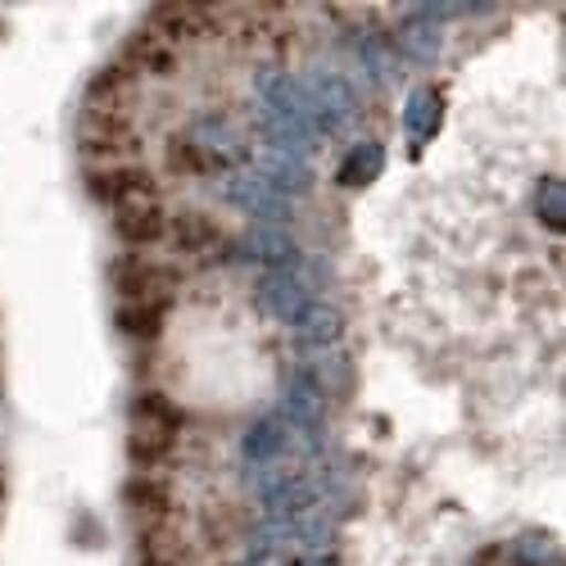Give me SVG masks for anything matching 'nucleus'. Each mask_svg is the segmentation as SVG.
Segmentation results:
<instances>
[{
  "mask_svg": "<svg viewBox=\"0 0 566 566\" xmlns=\"http://www.w3.org/2000/svg\"><path fill=\"white\" fill-rule=\"evenodd\" d=\"M440 36L444 28L431 23V19H421V14H408L395 32V55L399 64H417V69H431L440 60Z\"/></svg>",
  "mask_w": 566,
  "mask_h": 566,
  "instance_id": "nucleus-13",
  "label": "nucleus"
},
{
  "mask_svg": "<svg viewBox=\"0 0 566 566\" xmlns=\"http://www.w3.org/2000/svg\"><path fill=\"white\" fill-rule=\"evenodd\" d=\"M222 200H227L231 209H241L245 218H254V222H268V227H286V222L295 218V200H286V196H281L268 177H259L254 168L227 172Z\"/></svg>",
  "mask_w": 566,
  "mask_h": 566,
  "instance_id": "nucleus-2",
  "label": "nucleus"
},
{
  "mask_svg": "<svg viewBox=\"0 0 566 566\" xmlns=\"http://www.w3.org/2000/svg\"><path fill=\"white\" fill-rule=\"evenodd\" d=\"M123 64H127L132 73H164V69L172 64V51H168L164 36L136 32V36H127V45H123Z\"/></svg>",
  "mask_w": 566,
  "mask_h": 566,
  "instance_id": "nucleus-20",
  "label": "nucleus"
},
{
  "mask_svg": "<svg viewBox=\"0 0 566 566\" xmlns=\"http://www.w3.org/2000/svg\"><path fill=\"white\" fill-rule=\"evenodd\" d=\"M286 566H340V557H336V553H308V557L286 562Z\"/></svg>",
  "mask_w": 566,
  "mask_h": 566,
  "instance_id": "nucleus-30",
  "label": "nucleus"
},
{
  "mask_svg": "<svg viewBox=\"0 0 566 566\" xmlns=\"http://www.w3.org/2000/svg\"><path fill=\"white\" fill-rule=\"evenodd\" d=\"M200 23H205V14L196 6H159L155 10V32L164 41L168 36H191V32H200Z\"/></svg>",
  "mask_w": 566,
  "mask_h": 566,
  "instance_id": "nucleus-27",
  "label": "nucleus"
},
{
  "mask_svg": "<svg viewBox=\"0 0 566 566\" xmlns=\"http://www.w3.org/2000/svg\"><path fill=\"white\" fill-rule=\"evenodd\" d=\"M123 503H127L132 512H140V516H164V512H168V490H164V481L136 476V481L123 485Z\"/></svg>",
  "mask_w": 566,
  "mask_h": 566,
  "instance_id": "nucleus-23",
  "label": "nucleus"
},
{
  "mask_svg": "<svg viewBox=\"0 0 566 566\" xmlns=\"http://www.w3.org/2000/svg\"><path fill=\"white\" fill-rule=\"evenodd\" d=\"M132 427L177 436V427H181V408H177L168 395H140V399L132 403Z\"/></svg>",
  "mask_w": 566,
  "mask_h": 566,
  "instance_id": "nucleus-21",
  "label": "nucleus"
},
{
  "mask_svg": "<svg viewBox=\"0 0 566 566\" xmlns=\"http://www.w3.org/2000/svg\"><path fill=\"white\" fill-rule=\"evenodd\" d=\"M358 64H363V73H367L371 82H381V86H399V82H403V64H399L395 45H390L381 32H367V36L358 41Z\"/></svg>",
  "mask_w": 566,
  "mask_h": 566,
  "instance_id": "nucleus-18",
  "label": "nucleus"
},
{
  "mask_svg": "<svg viewBox=\"0 0 566 566\" xmlns=\"http://www.w3.org/2000/svg\"><path fill=\"white\" fill-rule=\"evenodd\" d=\"M132 69L118 60V64H109V69H101L96 77H91V86H86V96H91V105H101V101H123L127 91H132Z\"/></svg>",
  "mask_w": 566,
  "mask_h": 566,
  "instance_id": "nucleus-24",
  "label": "nucleus"
},
{
  "mask_svg": "<svg viewBox=\"0 0 566 566\" xmlns=\"http://www.w3.org/2000/svg\"><path fill=\"white\" fill-rule=\"evenodd\" d=\"M164 235H168L177 250H186V254H205V250H213L222 241L218 222L205 218V213H177V218H168V231Z\"/></svg>",
  "mask_w": 566,
  "mask_h": 566,
  "instance_id": "nucleus-19",
  "label": "nucleus"
},
{
  "mask_svg": "<svg viewBox=\"0 0 566 566\" xmlns=\"http://www.w3.org/2000/svg\"><path fill=\"white\" fill-rule=\"evenodd\" d=\"M381 172H386V146H381V140H358V146L336 168V186L358 191V186H371Z\"/></svg>",
  "mask_w": 566,
  "mask_h": 566,
  "instance_id": "nucleus-17",
  "label": "nucleus"
},
{
  "mask_svg": "<svg viewBox=\"0 0 566 566\" xmlns=\"http://www.w3.org/2000/svg\"><path fill=\"white\" fill-rule=\"evenodd\" d=\"M114 231H118L123 245H155L168 231V213L155 200H127V205H118Z\"/></svg>",
  "mask_w": 566,
  "mask_h": 566,
  "instance_id": "nucleus-12",
  "label": "nucleus"
},
{
  "mask_svg": "<svg viewBox=\"0 0 566 566\" xmlns=\"http://www.w3.org/2000/svg\"><path fill=\"white\" fill-rule=\"evenodd\" d=\"M150 186L155 172L140 168V164H109V168H91L86 172V191L105 200V205H127V200H150Z\"/></svg>",
  "mask_w": 566,
  "mask_h": 566,
  "instance_id": "nucleus-7",
  "label": "nucleus"
},
{
  "mask_svg": "<svg viewBox=\"0 0 566 566\" xmlns=\"http://www.w3.org/2000/svg\"><path fill=\"white\" fill-rule=\"evenodd\" d=\"M295 345L304 354H322V349H336L345 336V313L336 304H308L295 322Z\"/></svg>",
  "mask_w": 566,
  "mask_h": 566,
  "instance_id": "nucleus-11",
  "label": "nucleus"
},
{
  "mask_svg": "<svg viewBox=\"0 0 566 566\" xmlns=\"http://www.w3.org/2000/svg\"><path fill=\"white\" fill-rule=\"evenodd\" d=\"M77 140H82V150H91V155H123V164H127V155L140 150L132 123H127L123 114H114V109H91V114H82Z\"/></svg>",
  "mask_w": 566,
  "mask_h": 566,
  "instance_id": "nucleus-8",
  "label": "nucleus"
},
{
  "mask_svg": "<svg viewBox=\"0 0 566 566\" xmlns=\"http://www.w3.org/2000/svg\"><path fill=\"white\" fill-rule=\"evenodd\" d=\"M304 91H308V109H313V123L322 136H340L345 127L358 123V96L340 73H326V69L308 73Z\"/></svg>",
  "mask_w": 566,
  "mask_h": 566,
  "instance_id": "nucleus-3",
  "label": "nucleus"
},
{
  "mask_svg": "<svg viewBox=\"0 0 566 566\" xmlns=\"http://www.w3.org/2000/svg\"><path fill=\"white\" fill-rule=\"evenodd\" d=\"M114 286L127 304H155L164 308V300L172 295V272L146 263V259H118L114 263Z\"/></svg>",
  "mask_w": 566,
  "mask_h": 566,
  "instance_id": "nucleus-9",
  "label": "nucleus"
},
{
  "mask_svg": "<svg viewBox=\"0 0 566 566\" xmlns=\"http://www.w3.org/2000/svg\"><path fill=\"white\" fill-rule=\"evenodd\" d=\"M535 213H539V222L553 227V231L566 227V186H562V177H544V181H539V191H535Z\"/></svg>",
  "mask_w": 566,
  "mask_h": 566,
  "instance_id": "nucleus-25",
  "label": "nucleus"
},
{
  "mask_svg": "<svg viewBox=\"0 0 566 566\" xmlns=\"http://www.w3.org/2000/svg\"><path fill=\"white\" fill-rule=\"evenodd\" d=\"M191 146L213 164H241V168H250V159H254V146H250V136H245V127L241 123H231L227 114H205V118H196L191 123Z\"/></svg>",
  "mask_w": 566,
  "mask_h": 566,
  "instance_id": "nucleus-4",
  "label": "nucleus"
},
{
  "mask_svg": "<svg viewBox=\"0 0 566 566\" xmlns=\"http://www.w3.org/2000/svg\"><path fill=\"white\" fill-rule=\"evenodd\" d=\"M254 132L263 136L268 150H281V155H295V159H313L322 150V132L295 114H276V109H259L254 105Z\"/></svg>",
  "mask_w": 566,
  "mask_h": 566,
  "instance_id": "nucleus-6",
  "label": "nucleus"
},
{
  "mask_svg": "<svg viewBox=\"0 0 566 566\" xmlns=\"http://www.w3.org/2000/svg\"><path fill=\"white\" fill-rule=\"evenodd\" d=\"M440 118H444V96L436 86H412L408 105H403V132H408V150L412 155L440 132Z\"/></svg>",
  "mask_w": 566,
  "mask_h": 566,
  "instance_id": "nucleus-14",
  "label": "nucleus"
},
{
  "mask_svg": "<svg viewBox=\"0 0 566 566\" xmlns=\"http://www.w3.org/2000/svg\"><path fill=\"white\" fill-rule=\"evenodd\" d=\"M227 259L235 263H254V268H286L300 259V245H295V235L286 227H268V222H254L245 227L235 241L227 245Z\"/></svg>",
  "mask_w": 566,
  "mask_h": 566,
  "instance_id": "nucleus-5",
  "label": "nucleus"
},
{
  "mask_svg": "<svg viewBox=\"0 0 566 566\" xmlns=\"http://www.w3.org/2000/svg\"><path fill=\"white\" fill-rule=\"evenodd\" d=\"M516 548H522V553H516V562H522V566H548L553 553H557V544L548 535H531V539H522Z\"/></svg>",
  "mask_w": 566,
  "mask_h": 566,
  "instance_id": "nucleus-28",
  "label": "nucleus"
},
{
  "mask_svg": "<svg viewBox=\"0 0 566 566\" xmlns=\"http://www.w3.org/2000/svg\"><path fill=\"white\" fill-rule=\"evenodd\" d=\"M168 449H172V436H164V431H146V427H132V436H127V458H132L136 467L164 462V458H168Z\"/></svg>",
  "mask_w": 566,
  "mask_h": 566,
  "instance_id": "nucleus-26",
  "label": "nucleus"
},
{
  "mask_svg": "<svg viewBox=\"0 0 566 566\" xmlns=\"http://www.w3.org/2000/svg\"><path fill=\"white\" fill-rule=\"evenodd\" d=\"M250 168H254L259 177H268L286 200L313 191V164H308V159H295V155H281V150H268V146H263V150H254Z\"/></svg>",
  "mask_w": 566,
  "mask_h": 566,
  "instance_id": "nucleus-10",
  "label": "nucleus"
},
{
  "mask_svg": "<svg viewBox=\"0 0 566 566\" xmlns=\"http://www.w3.org/2000/svg\"><path fill=\"white\" fill-rule=\"evenodd\" d=\"M0 494H6V467H0Z\"/></svg>",
  "mask_w": 566,
  "mask_h": 566,
  "instance_id": "nucleus-32",
  "label": "nucleus"
},
{
  "mask_svg": "<svg viewBox=\"0 0 566 566\" xmlns=\"http://www.w3.org/2000/svg\"><path fill=\"white\" fill-rule=\"evenodd\" d=\"M332 286V263L317 259V254H300L295 263L286 268H272L259 276V286H254V300L268 317L276 322H295L308 304H317V295Z\"/></svg>",
  "mask_w": 566,
  "mask_h": 566,
  "instance_id": "nucleus-1",
  "label": "nucleus"
},
{
  "mask_svg": "<svg viewBox=\"0 0 566 566\" xmlns=\"http://www.w3.org/2000/svg\"><path fill=\"white\" fill-rule=\"evenodd\" d=\"M281 417L291 421V427H304V431H322V421H326V399L304 381V376L295 371L286 390H281Z\"/></svg>",
  "mask_w": 566,
  "mask_h": 566,
  "instance_id": "nucleus-16",
  "label": "nucleus"
},
{
  "mask_svg": "<svg viewBox=\"0 0 566 566\" xmlns=\"http://www.w3.org/2000/svg\"><path fill=\"white\" fill-rule=\"evenodd\" d=\"M114 326L123 336H132V340H155L164 332V308H155V304H123L114 313Z\"/></svg>",
  "mask_w": 566,
  "mask_h": 566,
  "instance_id": "nucleus-22",
  "label": "nucleus"
},
{
  "mask_svg": "<svg viewBox=\"0 0 566 566\" xmlns=\"http://www.w3.org/2000/svg\"><path fill=\"white\" fill-rule=\"evenodd\" d=\"M235 566H286L281 557H268V553H250V557H241Z\"/></svg>",
  "mask_w": 566,
  "mask_h": 566,
  "instance_id": "nucleus-31",
  "label": "nucleus"
},
{
  "mask_svg": "<svg viewBox=\"0 0 566 566\" xmlns=\"http://www.w3.org/2000/svg\"><path fill=\"white\" fill-rule=\"evenodd\" d=\"M177 172H205L209 168V159L191 146V140H177V146H172V159H168Z\"/></svg>",
  "mask_w": 566,
  "mask_h": 566,
  "instance_id": "nucleus-29",
  "label": "nucleus"
},
{
  "mask_svg": "<svg viewBox=\"0 0 566 566\" xmlns=\"http://www.w3.org/2000/svg\"><path fill=\"white\" fill-rule=\"evenodd\" d=\"M304 381L322 395V399H336V395H349L354 390V363L336 349H322V354H308L304 367H300Z\"/></svg>",
  "mask_w": 566,
  "mask_h": 566,
  "instance_id": "nucleus-15",
  "label": "nucleus"
}]
</instances>
